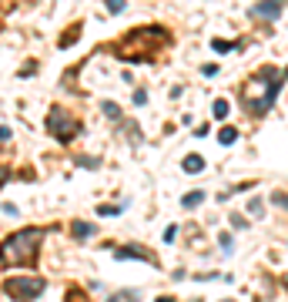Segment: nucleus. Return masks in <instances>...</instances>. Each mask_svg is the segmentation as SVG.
<instances>
[{
	"label": "nucleus",
	"mask_w": 288,
	"mask_h": 302,
	"mask_svg": "<svg viewBox=\"0 0 288 302\" xmlns=\"http://www.w3.org/2000/svg\"><path fill=\"white\" fill-rule=\"evenodd\" d=\"M101 111L107 114V118H114V121L121 118V108H117V104H111V101H104V104H101Z\"/></svg>",
	"instance_id": "13"
},
{
	"label": "nucleus",
	"mask_w": 288,
	"mask_h": 302,
	"mask_svg": "<svg viewBox=\"0 0 288 302\" xmlns=\"http://www.w3.org/2000/svg\"><path fill=\"white\" fill-rule=\"evenodd\" d=\"M114 259H141V262L157 265V259H154L151 252H144V248H137V245H124L121 252H114Z\"/></svg>",
	"instance_id": "6"
},
{
	"label": "nucleus",
	"mask_w": 288,
	"mask_h": 302,
	"mask_svg": "<svg viewBox=\"0 0 288 302\" xmlns=\"http://www.w3.org/2000/svg\"><path fill=\"white\" fill-rule=\"evenodd\" d=\"M214 118H228V101H214Z\"/></svg>",
	"instance_id": "14"
},
{
	"label": "nucleus",
	"mask_w": 288,
	"mask_h": 302,
	"mask_svg": "<svg viewBox=\"0 0 288 302\" xmlns=\"http://www.w3.org/2000/svg\"><path fill=\"white\" fill-rule=\"evenodd\" d=\"M211 47L218 51V54H228V51H231V44H228V40H214Z\"/></svg>",
	"instance_id": "16"
},
{
	"label": "nucleus",
	"mask_w": 288,
	"mask_h": 302,
	"mask_svg": "<svg viewBox=\"0 0 288 302\" xmlns=\"http://www.w3.org/2000/svg\"><path fill=\"white\" fill-rule=\"evenodd\" d=\"M44 242V228H20L0 245V262L3 265H30L37 259V248Z\"/></svg>",
	"instance_id": "1"
},
{
	"label": "nucleus",
	"mask_w": 288,
	"mask_h": 302,
	"mask_svg": "<svg viewBox=\"0 0 288 302\" xmlns=\"http://www.w3.org/2000/svg\"><path fill=\"white\" fill-rule=\"evenodd\" d=\"M107 7H111V14H121L128 3H124V0H107Z\"/></svg>",
	"instance_id": "17"
},
{
	"label": "nucleus",
	"mask_w": 288,
	"mask_h": 302,
	"mask_svg": "<svg viewBox=\"0 0 288 302\" xmlns=\"http://www.w3.org/2000/svg\"><path fill=\"white\" fill-rule=\"evenodd\" d=\"M231 225H235V228H248V222H245L241 215H231Z\"/></svg>",
	"instance_id": "19"
},
{
	"label": "nucleus",
	"mask_w": 288,
	"mask_h": 302,
	"mask_svg": "<svg viewBox=\"0 0 288 302\" xmlns=\"http://www.w3.org/2000/svg\"><path fill=\"white\" fill-rule=\"evenodd\" d=\"M157 34H164V30H148V27H144V30H134L124 44H117V57H124V60H148L151 51H154L148 44H151V37H157Z\"/></svg>",
	"instance_id": "2"
},
{
	"label": "nucleus",
	"mask_w": 288,
	"mask_h": 302,
	"mask_svg": "<svg viewBox=\"0 0 288 302\" xmlns=\"http://www.w3.org/2000/svg\"><path fill=\"white\" fill-rule=\"evenodd\" d=\"M205 198H208L205 191H188V195L181 198V205H184V208H198V205H201V202H205Z\"/></svg>",
	"instance_id": "8"
},
{
	"label": "nucleus",
	"mask_w": 288,
	"mask_h": 302,
	"mask_svg": "<svg viewBox=\"0 0 288 302\" xmlns=\"http://www.w3.org/2000/svg\"><path fill=\"white\" fill-rule=\"evenodd\" d=\"M174 239H178V228H164V242H174Z\"/></svg>",
	"instance_id": "20"
},
{
	"label": "nucleus",
	"mask_w": 288,
	"mask_h": 302,
	"mask_svg": "<svg viewBox=\"0 0 288 302\" xmlns=\"http://www.w3.org/2000/svg\"><path fill=\"white\" fill-rule=\"evenodd\" d=\"M282 7H285L282 0H258V3L251 7V14H255V17H265V20H275L282 14Z\"/></svg>",
	"instance_id": "5"
},
{
	"label": "nucleus",
	"mask_w": 288,
	"mask_h": 302,
	"mask_svg": "<svg viewBox=\"0 0 288 302\" xmlns=\"http://www.w3.org/2000/svg\"><path fill=\"white\" fill-rule=\"evenodd\" d=\"M248 211H251V215H258V218H262V211H265V208H262V202H258V198H251V202H248Z\"/></svg>",
	"instance_id": "15"
},
{
	"label": "nucleus",
	"mask_w": 288,
	"mask_h": 302,
	"mask_svg": "<svg viewBox=\"0 0 288 302\" xmlns=\"http://www.w3.org/2000/svg\"><path fill=\"white\" fill-rule=\"evenodd\" d=\"M111 302H134V296H131V292H128V296H114Z\"/></svg>",
	"instance_id": "22"
},
{
	"label": "nucleus",
	"mask_w": 288,
	"mask_h": 302,
	"mask_svg": "<svg viewBox=\"0 0 288 302\" xmlns=\"http://www.w3.org/2000/svg\"><path fill=\"white\" fill-rule=\"evenodd\" d=\"M7 296L17 302H34L44 292V279H34V275H24V279H7Z\"/></svg>",
	"instance_id": "3"
},
{
	"label": "nucleus",
	"mask_w": 288,
	"mask_h": 302,
	"mask_svg": "<svg viewBox=\"0 0 288 302\" xmlns=\"http://www.w3.org/2000/svg\"><path fill=\"white\" fill-rule=\"evenodd\" d=\"M275 205H278V208H288V195H285V191H275Z\"/></svg>",
	"instance_id": "18"
},
{
	"label": "nucleus",
	"mask_w": 288,
	"mask_h": 302,
	"mask_svg": "<svg viewBox=\"0 0 288 302\" xmlns=\"http://www.w3.org/2000/svg\"><path fill=\"white\" fill-rule=\"evenodd\" d=\"M117 211H121L117 205H104V208H101V215H117Z\"/></svg>",
	"instance_id": "21"
},
{
	"label": "nucleus",
	"mask_w": 288,
	"mask_h": 302,
	"mask_svg": "<svg viewBox=\"0 0 288 302\" xmlns=\"http://www.w3.org/2000/svg\"><path fill=\"white\" fill-rule=\"evenodd\" d=\"M47 131L54 134L57 141H71V138L77 134V121H74V118H67L60 108H54L51 118H47Z\"/></svg>",
	"instance_id": "4"
},
{
	"label": "nucleus",
	"mask_w": 288,
	"mask_h": 302,
	"mask_svg": "<svg viewBox=\"0 0 288 302\" xmlns=\"http://www.w3.org/2000/svg\"><path fill=\"white\" fill-rule=\"evenodd\" d=\"M71 232H74L77 239H87V235H94V225H87V222H74Z\"/></svg>",
	"instance_id": "10"
},
{
	"label": "nucleus",
	"mask_w": 288,
	"mask_h": 302,
	"mask_svg": "<svg viewBox=\"0 0 288 302\" xmlns=\"http://www.w3.org/2000/svg\"><path fill=\"white\" fill-rule=\"evenodd\" d=\"M221 302H231V299H221Z\"/></svg>",
	"instance_id": "23"
},
{
	"label": "nucleus",
	"mask_w": 288,
	"mask_h": 302,
	"mask_svg": "<svg viewBox=\"0 0 288 302\" xmlns=\"http://www.w3.org/2000/svg\"><path fill=\"white\" fill-rule=\"evenodd\" d=\"M218 141H221V145H235V141H238V131H235V128H221V131H218Z\"/></svg>",
	"instance_id": "11"
},
{
	"label": "nucleus",
	"mask_w": 288,
	"mask_h": 302,
	"mask_svg": "<svg viewBox=\"0 0 288 302\" xmlns=\"http://www.w3.org/2000/svg\"><path fill=\"white\" fill-rule=\"evenodd\" d=\"M181 168L188 171V175H201V171H205V158H201V154H188V158L181 161Z\"/></svg>",
	"instance_id": "7"
},
{
	"label": "nucleus",
	"mask_w": 288,
	"mask_h": 302,
	"mask_svg": "<svg viewBox=\"0 0 288 302\" xmlns=\"http://www.w3.org/2000/svg\"><path fill=\"white\" fill-rule=\"evenodd\" d=\"M218 245H221V252H225V255H231V252H235V242H231L228 232H221V235H218Z\"/></svg>",
	"instance_id": "12"
},
{
	"label": "nucleus",
	"mask_w": 288,
	"mask_h": 302,
	"mask_svg": "<svg viewBox=\"0 0 288 302\" xmlns=\"http://www.w3.org/2000/svg\"><path fill=\"white\" fill-rule=\"evenodd\" d=\"M77 34H80V24H74V27H67V30H64V37H60V47H71V44L77 40Z\"/></svg>",
	"instance_id": "9"
}]
</instances>
